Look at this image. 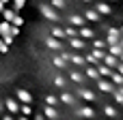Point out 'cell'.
Listing matches in <instances>:
<instances>
[{"label":"cell","mask_w":123,"mask_h":120,"mask_svg":"<svg viewBox=\"0 0 123 120\" xmlns=\"http://www.w3.org/2000/svg\"><path fill=\"white\" fill-rule=\"evenodd\" d=\"M39 13L48 19V21H54V24H58V19H61V15H58V11L54 9V6H50L48 2H39Z\"/></svg>","instance_id":"6da1fadb"},{"label":"cell","mask_w":123,"mask_h":120,"mask_svg":"<svg viewBox=\"0 0 123 120\" xmlns=\"http://www.w3.org/2000/svg\"><path fill=\"white\" fill-rule=\"evenodd\" d=\"M58 101H61L63 105H67V107H76V105H78V97H76L74 92H69V90H63V92L58 94Z\"/></svg>","instance_id":"7a4b0ae2"},{"label":"cell","mask_w":123,"mask_h":120,"mask_svg":"<svg viewBox=\"0 0 123 120\" xmlns=\"http://www.w3.org/2000/svg\"><path fill=\"white\" fill-rule=\"evenodd\" d=\"M4 107H6V112H9V114H19L22 103H19L15 97H6V99H4Z\"/></svg>","instance_id":"3957f363"},{"label":"cell","mask_w":123,"mask_h":120,"mask_svg":"<svg viewBox=\"0 0 123 120\" xmlns=\"http://www.w3.org/2000/svg\"><path fill=\"white\" fill-rule=\"evenodd\" d=\"M15 97H17V101L22 103V105H32V94L28 92V90H24V88H17L15 90Z\"/></svg>","instance_id":"277c9868"},{"label":"cell","mask_w":123,"mask_h":120,"mask_svg":"<svg viewBox=\"0 0 123 120\" xmlns=\"http://www.w3.org/2000/svg\"><path fill=\"white\" fill-rule=\"evenodd\" d=\"M67 41H69V49H74V52H84L86 49V41L80 39V37H71Z\"/></svg>","instance_id":"5b68a950"},{"label":"cell","mask_w":123,"mask_h":120,"mask_svg":"<svg viewBox=\"0 0 123 120\" xmlns=\"http://www.w3.org/2000/svg\"><path fill=\"white\" fill-rule=\"evenodd\" d=\"M45 47L52 49V52H61L65 45H63V41H58V39H54V37L50 34V37H45Z\"/></svg>","instance_id":"8992f818"},{"label":"cell","mask_w":123,"mask_h":120,"mask_svg":"<svg viewBox=\"0 0 123 120\" xmlns=\"http://www.w3.org/2000/svg\"><path fill=\"white\" fill-rule=\"evenodd\" d=\"M67 21H69V26H74V28H80V26H84V24H86L84 15H78V13L67 15Z\"/></svg>","instance_id":"52a82bcc"},{"label":"cell","mask_w":123,"mask_h":120,"mask_svg":"<svg viewBox=\"0 0 123 120\" xmlns=\"http://www.w3.org/2000/svg\"><path fill=\"white\" fill-rule=\"evenodd\" d=\"M52 67L58 69V71H67V69H69V62H65L58 54H52Z\"/></svg>","instance_id":"ba28073f"},{"label":"cell","mask_w":123,"mask_h":120,"mask_svg":"<svg viewBox=\"0 0 123 120\" xmlns=\"http://www.w3.org/2000/svg\"><path fill=\"white\" fill-rule=\"evenodd\" d=\"M52 84H54L56 88H61V90H67V86H69V79H67L65 75H61V73H58V75H54V77H52Z\"/></svg>","instance_id":"9c48e42d"},{"label":"cell","mask_w":123,"mask_h":120,"mask_svg":"<svg viewBox=\"0 0 123 120\" xmlns=\"http://www.w3.org/2000/svg\"><path fill=\"white\" fill-rule=\"evenodd\" d=\"M43 116L48 120H58L61 118V112L56 107H50V105H43Z\"/></svg>","instance_id":"30bf717a"},{"label":"cell","mask_w":123,"mask_h":120,"mask_svg":"<svg viewBox=\"0 0 123 120\" xmlns=\"http://www.w3.org/2000/svg\"><path fill=\"white\" fill-rule=\"evenodd\" d=\"M50 34H52L54 39H58V41L67 39V37H65V26H58V24H54V26L50 28Z\"/></svg>","instance_id":"8fae6325"},{"label":"cell","mask_w":123,"mask_h":120,"mask_svg":"<svg viewBox=\"0 0 123 120\" xmlns=\"http://www.w3.org/2000/svg\"><path fill=\"white\" fill-rule=\"evenodd\" d=\"M15 17H17V11H15L13 6H11V9H4V11H2V19H4V21L13 24V19H15Z\"/></svg>","instance_id":"7c38bea8"},{"label":"cell","mask_w":123,"mask_h":120,"mask_svg":"<svg viewBox=\"0 0 123 120\" xmlns=\"http://www.w3.org/2000/svg\"><path fill=\"white\" fill-rule=\"evenodd\" d=\"M43 103L50 105V107H56L61 101H58V94H45V97H43Z\"/></svg>","instance_id":"4fadbf2b"},{"label":"cell","mask_w":123,"mask_h":120,"mask_svg":"<svg viewBox=\"0 0 123 120\" xmlns=\"http://www.w3.org/2000/svg\"><path fill=\"white\" fill-rule=\"evenodd\" d=\"M11 28H13V26H11L9 21H4V19H2V21H0V37H6V34H11Z\"/></svg>","instance_id":"5bb4252c"},{"label":"cell","mask_w":123,"mask_h":120,"mask_svg":"<svg viewBox=\"0 0 123 120\" xmlns=\"http://www.w3.org/2000/svg\"><path fill=\"white\" fill-rule=\"evenodd\" d=\"M48 4H50V6H54L56 11H63V9H67V2H65V0H50Z\"/></svg>","instance_id":"9a60e30c"},{"label":"cell","mask_w":123,"mask_h":120,"mask_svg":"<svg viewBox=\"0 0 123 120\" xmlns=\"http://www.w3.org/2000/svg\"><path fill=\"white\" fill-rule=\"evenodd\" d=\"M19 114H22V116H32V105H22Z\"/></svg>","instance_id":"2e32d148"},{"label":"cell","mask_w":123,"mask_h":120,"mask_svg":"<svg viewBox=\"0 0 123 120\" xmlns=\"http://www.w3.org/2000/svg\"><path fill=\"white\" fill-rule=\"evenodd\" d=\"M24 4H26V0H13V9H15V11H22Z\"/></svg>","instance_id":"e0dca14e"},{"label":"cell","mask_w":123,"mask_h":120,"mask_svg":"<svg viewBox=\"0 0 123 120\" xmlns=\"http://www.w3.org/2000/svg\"><path fill=\"white\" fill-rule=\"evenodd\" d=\"M13 26H17V28H22V26H24V17H19V15H17V17L13 19Z\"/></svg>","instance_id":"ac0fdd59"},{"label":"cell","mask_w":123,"mask_h":120,"mask_svg":"<svg viewBox=\"0 0 123 120\" xmlns=\"http://www.w3.org/2000/svg\"><path fill=\"white\" fill-rule=\"evenodd\" d=\"M6 52H9V45H6V43L2 41V37H0V54H6Z\"/></svg>","instance_id":"d6986e66"},{"label":"cell","mask_w":123,"mask_h":120,"mask_svg":"<svg viewBox=\"0 0 123 120\" xmlns=\"http://www.w3.org/2000/svg\"><path fill=\"white\" fill-rule=\"evenodd\" d=\"M13 39H15L13 34H6V37H2V41H4L6 45H11V43H13Z\"/></svg>","instance_id":"ffe728a7"},{"label":"cell","mask_w":123,"mask_h":120,"mask_svg":"<svg viewBox=\"0 0 123 120\" xmlns=\"http://www.w3.org/2000/svg\"><path fill=\"white\" fill-rule=\"evenodd\" d=\"M11 26H13V24H11ZM19 32H22V28H17V26H13V28H11V34H13V37H17Z\"/></svg>","instance_id":"44dd1931"},{"label":"cell","mask_w":123,"mask_h":120,"mask_svg":"<svg viewBox=\"0 0 123 120\" xmlns=\"http://www.w3.org/2000/svg\"><path fill=\"white\" fill-rule=\"evenodd\" d=\"M2 120H17V118H13V114H4V116H2Z\"/></svg>","instance_id":"7402d4cb"},{"label":"cell","mask_w":123,"mask_h":120,"mask_svg":"<svg viewBox=\"0 0 123 120\" xmlns=\"http://www.w3.org/2000/svg\"><path fill=\"white\" fill-rule=\"evenodd\" d=\"M35 120H48V118H45L43 114H35Z\"/></svg>","instance_id":"603a6c76"},{"label":"cell","mask_w":123,"mask_h":120,"mask_svg":"<svg viewBox=\"0 0 123 120\" xmlns=\"http://www.w3.org/2000/svg\"><path fill=\"white\" fill-rule=\"evenodd\" d=\"M4 4H6V2H4V0H0V13H2V11H4V9H6V6H4Z\"/></svg>","instance_id":"cb8c5ba5"},{"label":"cell","mask_w":123,"mask_h":120,"mask_svg":"<svg viewBox=\"0 0 123 120\" xmlns=\"http://www.w3.org/2000/svg\"><path fill=\"white\" fill-rule=\"evenodd\" d=\"M2 110H4V101H0V114H2Z\"/></svg>","instance_id":"d4e9b609"},{"label":"cell","mask_w":123,"mask_h":120,"mask_svg":"<svg viewBox=\"0 0 123 120\" xmlns=\"http://www.w3.org/2000/svg\"><path fill=\"white\" fill-rule=\"evenodd\" d=\"M17 120H28V116H19V118H17Z\"/></svg>","instance_id":"484cf974"},{"label":"cell","mask_w":123,"mask_h":120,"mask_svg":"<svg viewBox=\"0 0 123 120\" xmlns=\"http://www.w3.org/2000/svg\"><path fill=\"white\" fill-rule=\"evenodd\" d=\"M4 2H13V0H4Z\"/></svg>","instance_id":"4316f807"},{"label":"cell","mask_w":123,"mask_h":120,"mask_svg":"<svg viewBox=\"0 0 123 120\" xmlns=\"http://www.w3.org/2000/svg\"><path fill=\"white\" fill-rule=\"evenodd\" d=\"M65 2H69V0H65Z\"/></svg>","instance_id":"83f0119b"}]
</instances>
